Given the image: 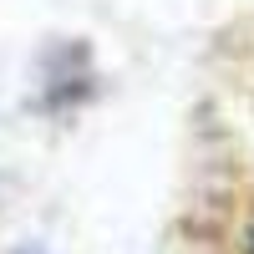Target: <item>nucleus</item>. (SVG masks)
Listing matches in <instances>:
<instances>
[{
	"label": "nucleus",
	"instance_id": "obj_1",
	"mask_svg": "<svg viewBox=\"0 0 254 254\" xmlns=\"http://www.w3.org/2000/svg\"><path fill=\"white\" fill-rule=\"evenodd\" d=\"M244 254H254V224H249V234H244Z\"/></svg>",
	"mask_w": 254,
	"mask_h": 254
}]
</instances>
